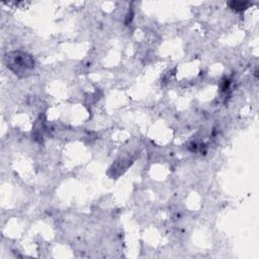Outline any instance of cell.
Wrapping results in <instances>:
<instances>
[{
	"mask_svg": "<svg viewBox=\"0 0 259 259\" xmlns=\"http://www.w3.org/2000/svg\"><path fill=\"white\" fill-rule=\"evenodd\" d=\"M5 61L8 68L20 77L29 76L35 68L33 57L20 51L8 53L5 57Z\"/></svg>",
	"mask_w": 259,
	"mask_h": 259,
	"instance_id": "1",
	"label": "cell"
},
{
	"mask_svg": "<svg viewBox=\"0 0 259 259\" xmlns=\"http://www.w3.org/2000/svg\"><path fill=\"white\" fill-rule=\"evenodd\" d=\"M230 6H231V8H232L233 10H236V11L240 10V11H242V10H245V9L249 6V4H248V3L233 2V3H231V4H230Z\"/></svg>",
	"mask_w": 259,
	"mask_h": 259,
	"instance_id": "2",
	"label": "cell"
}]
</instances>
